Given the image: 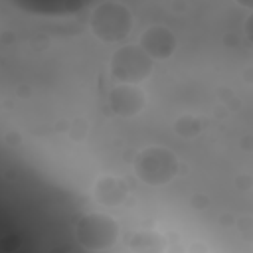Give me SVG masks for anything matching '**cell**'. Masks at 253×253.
<instances>
[{
	"instance_id": "6da1fadb",
	"label": "cell",
	"mask_w": 253,
	"mask_h": 253,
	"mask_svg": "<svg viewBox=\"0 0 253 253\" xmlns=\"http://www.w3.org/2000/svg\"><path fill=\"white\" fill-rule=\"evenodd\" d=\"M132 28V14L121 2H101L91 14V30L103 42H123Z\"/></svg>"
},
{
	"instance_id": "7a4b0ae2",
	"label": "cell",
	"mask_w": 253,
	"mask_h": 253,
	"mask_svg": "<svg viewBox=\"0 0 253 253\" xmlns=\"http://www.w3.org/2000/svg\"><path fill=\"white\" fill-rule=\"evenodd\" d=\"M176 170H178L176 154L164 146H148L140 150L134 160L136 176L150 186H162L170 182L176 176Z\"/></svg>"
},
{
	"instance_id": "3957f363",
	"label": "cell",
	"mask_w": 253,
	"mask_h": 253,
	"mask_svg": "<svg viewBox=\"0 0 253 253\" xmlns=\"http://www.w3.org/2000/svg\"><path fill=\"white\" fill-rule=\"evenodd\" d=\"M77 239L87 249H107L111 247L119 237V225L115 217L101 213V211H89L79 217L75 225Z\"/></svg>"
},
{
	"instance_id": "277c9868",
	"label": "cell",
	"mask_w": 253,
	"mask_h": 253,
	"mask_svg": "<svg viewBox=\"0 0 253 253\" xmlns=\"http://www.w3.org/2000/svg\"><path fill=\"white\" fill-rule=\"evenodd\" d=\"M111 73L125 85H136L152 73V59L138 45H126L113 53Z\"/></svg>"
},
{
	"instance_id": "5b68a950",
	"label": "cell",
	"mask_w": 253,
	"mask_h": 253,
	"mask_svg": "<svg viewBox=\"0 0 253 253\" xmlns=\"http://www.w3.org/2000/svg\"><path fill=\"white\" fill-rule=\"evenodd\" d=\"M140 49L150 59H168L176 49V38L170 28L162 24H154L142 32Z\"/></svg>"
},
{
	"instance_id": "8992f818",
	"label": "cell",
	"mask_w": 253,
	"mask_h": 253,
	"mask_svg": "<svg viewBox=\"0 0 253 253\" xmlns=\"http://www.w3.org/2000/svg\"><path fill=\"white\" fill-rule=\"evenodd\" d=\"M109 107L115 115L119 117H134L144 109V93L136 87V85H125L119 83L117 87H113L109 91Z\"/></svg>"
},
{
	"instance_id": "52a82bcc",
	"label": "cell",
	"mask_w": 253,
	"mask_h": 253,
	"mask_svg": "<svg viewBox=\"0 0 253 253\" xmlns=\"http://www.w3.org/2000/svg\"><path fill=\"white\" fill-rule=\"evenodd\" d=\"M95 194H97L99 202H103L105 206H119V204H123L126 200L128 186L119 176H105V178H101L97 182Z\"/></svg>"
},
{
	"instance_id": "ba28073f",
	"label": "cell",
	"mask_w": 253,
	"mask_h": 253,
	"mask_svg": "<svg viewBox=\"0 0 253 253\" xmlns=\"http://www.w3.org/2000/svg\"><path fill=\"white\" fill-rule=\"evenodd\" d=\"M130 247L134 253H162L164 239L160 233H154V231H138L132 235Z\"/></svg>"
},
{
	"instance_id": "9c48e42d",
	"label": "cell",
	"mask_w": 253,
	"mask_h": 253,
	"mask_svg": "<svg viewBox=\"0 0 253 253\" xmlns=\"http://www.w3.org/2000/svg\"><path fill=\"white\" fill-rule=\"evenodd\" d=\"M176 130H178L182 136H194V134H198V132L202 130V123H200L196 117L186 115V117H180V119L176 121Z\"/></svg>"
}]
</instances>
